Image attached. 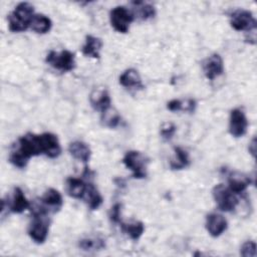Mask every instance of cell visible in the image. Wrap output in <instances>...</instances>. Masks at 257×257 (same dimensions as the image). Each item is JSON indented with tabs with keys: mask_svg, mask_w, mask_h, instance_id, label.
I'll list each match as a JSON object with an SVG mask.
<instances>
[{
	"mask_svg": "<svg viewBox=\"0 0 257 257\" xmlns=\"http://www.w3.org/2000/svg\"><path fill=\"white\" fill-rule=\"evenodd\" d=\"M196 107V101L194 99H188L185 103L180 99H172L168 102L167 108L171 111H179V110H187L193 112Z\"/></svg>",
	"mask_w": 257,
	"mask_h": 257,
	"instance_id": "cell-26",
	"label": "cell"
},
{
	"mask_svg": "<svg viewBox=\"0 0 257 257\" xmlns=\"http://www.w3.org/2000/svg\"><path fill=\"white\" fill-rule=\"evenodd\" d=\"M89 101L91 106L95 110L103 112L110 107L111 100L108 94V91L105 88H96L94 89L89 96Z\"/></svg>",
	"mask_w": 257,
	"mask_h": 257,
	"instance_id": "cell-13",
	"label": "cell"
},
{
	"mask_svg": "<svg viewBox=\"0 0 257 257\" xmlns=\"http://www.w3.org/2000/svg\"><path fill=\"white\" fill-rule=\"evenodd\" d=\"M52 26L51 20L45 16L44 14H35L32 22H31V29L39 34H44L47 33Z\"/></svg>",
	"mask_w": 257,
	"mask_h": 257,
	"instance_id": "cell-24",
	"label": "cell"
},
{
	"mask_svg": "<svg viewBox=\"0 0 257 257\" xmlns=\"http://www.w3.org/2000/svg\"><path fill=\"white\" fill-rule=\"evenodd\" d=\"M251 180L250 177L241 174L239 172H232L228 177V184L229 189L234 194H241L243 193L246 188L250 185Z\"/></svg>",
	"mask_w": 257,
	"mask_h": 257,
	"instance_id": "cell-16",
	"label": "cell"
},
{
	"mask_svg": "<svg viewBox=\"0 0 257 257\" xmlns=\"http://www.w3.org/2000/svg\"><path fill=\"white\" fill-rule=\"evenodd\" d=\"M230 25L237 31H255L257 28V21L251 11L244 9H237L230 15Z\"/></svg>",
	"mask_w": 257,
	"mask_h": 257,
	"instance_id": "cell-6",
	"label": "cell"
},
{
	"mask_svg": "<svg viewBox=\"0 0 257 257\" xmlns=\"http://www.w3.org/2000/svg\"><path fill=\"white\" fill-rule=\"evenodd\" d=\"M34 7L28 2L19 3L8 16L9 30L22 32L31 26L34 17Z\"/></svg>",
	"mask_w": 257,
	"mask_h": 257,
	"instance_id": "cell-3",
	"label": "cell"
},
{
	"mask_svg": "<svg viewBox=\"0 0 257 257\" xmlns=\"http://www.w3.org/2000/svg\"><path fill=\"white\" fill-rule=\"evenodd\" d=\"M249 152L251 153V155L253 156V157H255V149H256V140H255V138H253V140H252V142L250 143V145H249Z\"/></svg>",
	"mask_w": 257,
	"mask_h": 257,
	"instance_id": "cell-32",
	"label": "cell"
},
{
	"mask_svg": "<svg viewBox=\"0 0 257 257\" xmlns=\"http://www.w3.org/2000/svg\"><path fill=\"white\" fill-rule=\"evenodd\" d=\"M102 47V41L100 38L87 35L85 37V44L82 46V53L86 56L98 58L99 57V51Z\"/></svg>",
	"mask_w": 257,
	"mask_h": 257,
	"instance_id": "cell-20",
	"label": "cell"
},
{
	"mask_svg": "<svg viewBox=\"0 0 257 257\" xmlns=\"http://www.w3.org/2000/svg\"><path fill=\"white\" fill-rule=\"evenodd\" d=\"M213 198L221 211L231 212L238 205L239 201L235 194L223 184L216 185L212 190Z\"/></svg>",
	"mask_w": 257,
	"mask_h": 257,
	"instance_id": "cell-5",
	"label": "cell"
},
{
	"mask_svg": "<svg viewBox=\"0 0 257 257\" xmlns=\"http://www.w3.org/2000/svg\"><path fill=\"white\" fill-rule=\"evenodd\" d=\"M68 152L74 159L84 164H86L89 161L90 155H91V151L89 147L85 143L80 141H75L70 143L68 146Z\"/></svg>",
	"mask_w": 257,
	"mask_h": 257,
	"instance_id": "cell-18",
	"label": "cell"
},
{
	"mask_svg": "<svg viewBox=\"0 0 257 257\" xmlns=\"http://www.w3.org/2000/svg\"><path fill=\"white\" fill-rule=\"evenodd\" d=\"M13 213H22L24 210L30 208V203L26 199L23 191L19 187H15L13 190V195L11 200L8 202L7 207Z\"/></svg>",
	"mask_w": 257,
	"mask_h": 257,
	"instance_id": "cell-15",
	"label": "cell"
},
{
	"mask_svg": "<svg viewBox=\"0 0 257 257\" xmlns=\"http://www.w3.org/2000/svg\"><path fill=\"white\" fill-rule=\"evenodd\" d=\"M135 6H136V10H137V15L140 19L142 20H148L150 18L155 17L156 15V9L153 5L145 3V2H141V1H135L132 2Z\"/></svg>",
	"mask_w": 257,
	"mask_h": 257,
	"instance_id": "cell-25",
	"label": "cell"
},
{
	"mask_svg": "<svg viewBox=\"0 0 257 257\" xmlns=\"http://www.w3.org/2000/svg\"><path fill=\"white\" fill-rule=\"evenodd\" d=\"M43 143V155L48 158H57L61 153V148L57 137L51 133L41 134Z\"/></svg>",
	"mask_w": 257,
	"mask_h": 257,
	"instance_id": "cell-14",
	"label": "cell"
},
{
	"mask_svg": "<svg viewBox=\"0 0 257 257\" xmlns=\"http://www.w3.org/2000/svg\"><path fill=\"white\" fill-rule=\"evenodd\" d=\"M160 133L164 140H170L176 133V125L173 122H165L163 123Z\"/></svg>",
	"mask_w": 257,
	"mask_h": 257,
	"instance_id": "cell-30",
	"label": "cell"
},
{
	"mask_svg": "<svg viewBox=\"0 0 257 257\" xmlns=\"http://www.w3.org/2000/svg\"><path fill=\"white\" fill-rule=\"evenodd\" d=\"M31 212L33 219L28 227V235L35 243L42 244L48 236L50 222L47 217L48 212L37 204L31 207Z\"/></svg>",
	"mask_w": 257,
	"mask_h": 257,
	"instance_id": "cell-2",
	"label": "cell"
},
{
	"mask_svg": "<svg viewBox=\"0 0 257 257\" xmlns=\"http://www.w3.org/2000/svg\"><path fill=\"white\" fill-rule=\"evenodd\" d=\"M119 224L121 231L130 236V238L133 240H138L145 231V225L141 221H134L132 223L120 222Z\"/></svg>",
	"mask_w": 257,
	"mask_h": 257,
	"instance_id": "cell-23",
	"label": "cell"
},
{
	"mask_svg": "<svg viewBox=\"0 0 257 257\" xmlns=\"http://www.w3.org/2000/svg\"><path fill=\"white\" fill-rule=\"evenodd\" d=\"M86 188L87 184H85L81 179L68 178L66 180V192L74 199H83Z\"/></svg>",
	"mask_w": 257,
	"mask_h": 257,
	"instance_id": "cell-19",
	"label": "cell"
},
{
	"mask_svg": "<svg viewBox=\"0 0 257 257\" xmlns=\"http://www.w3.org/2000/svg\"><path fill=\"white\" fill-rule=\"evenodd\" d=\"M240 254L244 257H255L257 254L256 243L254 241H246L241 247Z\"/></svg>",
	"mask_w": 257,
	"mask_h": 257,
	"instance_id": "cell-29",
	"label": "cell"
},
{
	"mask_svg": "<svg viewBox=\"0 0 257 257\" xmlns=\"http://www.w3.org/2000/svg\"><path fill=\"white\" fill-rule=\"evenodd\" d=\"M119 83L126 88H136L143 89L144 84L142 82V78L135 68H128L124 70L119 76Z\"/></svg>",
	"mask_w": 257,
	"mask_h": 257,
	"instance_id": "cell-17",
	"label": "cell"
},
{
	"mask_svg": "<svg viewBox=\"0 0 257 257\" xmlns=\"http://www.w3.org/2000/svg\"><path fill=\"white\" fill-rule=\"evenodd\" d=\"M206 229L212 237H219L228 227L227 220L220 214L212 213L206 217Z\"/></svg>",
	"mask_w": 257,
	"mask_h": 257,
	"instance_id": "cell-11",
	"label": "cell"
},
{
	"mask_svg": "<svg viewBox=\"0 0 257 257\" xmlns=\"http://www.w3.org/2000/svg\"><path fill=\"white\" fill-rule=\"evenodd\" d=\"M122 163L127 169L133 172V177L135 179H143L147 177V167L149 164V159L141 152H127L122 159Z\"/></svg>",
	"mask_w": 257,
	"mask_h": 257,
	"instance_id": "cell-4",
	"label": "cell"
},
{
	"mask_svg": "<svg viewBox=\"0 0 257 257\" xmlns=\"http://www.w3.org/2000/svg\"><path fill=\"white\" fill-rule=\"evenodd\" d=\"M174 151H175V157L170 160L171 169L172 170H182V169L188 167L190 164V159H189L188 153L180 147L174 148Z\"/></svg>",
	"mask_w": 257,
	"mask_h": 257,
	"instance_id": "cell-21",
	"label": "cell"
},
{
	"mask_svg": "<svg viewBox=\"0 0 257 257\" xmlns=\"http://www.w3.org/2000/svg\"><path fill=\"white\" fill-rule=\"evenodd\" d=\"M248 120L244 111L240 108L232 109L229 119V133L235 138H240L246 134Z\"/></svg>",
	"mask_w": 257,
	"mask_h": 257,
	"instance_id": "cell-9",
	"label": "cell"
},
{
	"mask_svg": "<svg viewBox=\"0 0 257 257\" xmlns=\"http://www.w3.org/2000/svg\"><path fill=\"white\" fill-rule=\"evenodd\" d=\"M40 203L48 212L55 213L62 207L63 201L61 194L57 190L50 188L45 191L40 199Z\"/></svg>",
	"mask_w": 257,
	"mask_h": 257,
	"instance_id": "cell-12",
	"label": "cell"
},
{
	"mask_svg": "<svg viewBox=\"0 0 257 257\" xmlns=\"http://www.w3.org/2000/svg\"><path fill=\"white\" fill-rule=\"evenodd\" d=\"M110 24L113 29L120 33H126L131 23L134 21V13L124 6H116L109 13Z\"/></svg>",
	"mask_w": 257,
	"mask_h": 257,
	"instance_id": "cell-7",
	"label": "cell"
},
{
	"mask_svg": "<svg viewBox=\"0 0 257 257\" xmlns=\"http://www.w3.org/2000/svg\"><path fill=\"white\" fill-rule=\"evenodd\" d=\"M105 246L103 240L100 239H82L79 241V247L82 250H90V249H101Z\"/></svg>",
	"mask_w": 257,
	"mask_h": 257,
	"instance_id": "cell-28",
	"label": "cell"
},
{
	"mask_svg": "<svg viewBox=\"0 0 257 257\" xmlns=\"http://www.w3.org/2000/svg\"><path fill=\"white\" fill-rule=\"evenodd\" d=\"M83 200L91 210H96L102 204V197L92 184H87Z\"/></svg>",
	"mask_w": 257,
	"mask_h": 257,
	"instance_id": "cell-22",
	"label": "cell"
},
{
	"mask_svg": "<svg viewBox=\"0 0 257 257\" xmlns=\"http://www.w3.org/2000/svg\"><path fill=\"white\" fill-rule=\"evenodd\" d=\"M120 211H121V204L116 203L114 204L109 212V219L113 223H120Z\"/></svg>",
	"mask_w": 257,
	"mask_h": 257,
	"instance_id": "cell-31",
	"label": "cell"
},
{
	"mask_svg": "<svg viewBox=\"0 0 257 257\" xmlns=\"http://www.w3.org/2000/svg\"><path fill=\"white\" fill-rule=\"evenodd\" d=\"M45 61L60 71H70L75 67L74 54L69 50H62L60 52L51 50L46 55Z\"/></svg>",
	"mask_w": 257,
	"mask_h": 257,
	"instance_id": "cell-8",
	"label": "cell"
},
{
	"mask_svg": "<svg viewBox=\"0 0 257 257\" xmlns=\"http://www.w3.org/2000/svg\"><path fill=\"white\" fill-rule=\"evenodd\" d=\"M202 66H203L205 76L210 80L215 79L216 77L222 75L224 72L223 59L217 53H214L211 56H209L208 58H206L203 61Z\"/></svg>",
	"mask_w": 257,
	"mask_h": 257,
	"instance_id": "cell-10",
	"label": "cell"
},
{
	"mask_svg": "<svg viewBox=\"0 0 257 257\" xmlns=\"http://www.w3.org/2000/svg\"><path fill=\"white\" fill-rule=\"evenodd\" d=\"M43 154V143L41 135H35L28 133L20 137L13 146V149L9 156V162L20 169L27 166V163L31 157L39 156Z\"/></svg>",
	"mask_w": 257,
	"mask_h": 257,
	"instance_id": "cell-1",
	"label": "cell"
},
{
	"mask_svg": "<svg viewBox=\"0 0 257 257\" xmlns=\"http://www.w3.org/2000/svg\"><path fill=\"white\" fill-rule=\"evenodd\" d=\"M100 119H101V122L103 123V125L113 128L119 124L120 115L115 110L111 109V107H109L107 110L101 112Z\"/></svg>",
	"mask_w": 257,
	"mask_h": 257,
	"instance_id": "cell-27",
	"label": "cell"
}]
</instances>
